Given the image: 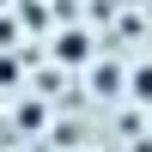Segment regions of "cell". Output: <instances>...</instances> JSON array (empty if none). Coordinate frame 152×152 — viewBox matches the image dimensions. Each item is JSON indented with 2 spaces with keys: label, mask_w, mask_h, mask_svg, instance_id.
Instances as JSON below:
<instances>
[{
  "label": "cell",
  "mask_w": 152,
  "mask_h": 152,
  "mask_svg": "<svg viewBox=\"0 0 152 152\" xmlns=\"http://www.w3.org/2000/svg\"><path fill=\"white\" fill-rule=\"evenodd\" d=\"M55 55H61V61H85V55H91V43H85V31H61Z\"/></svg>",
  "instance_id": "cell-1"
},
{
  "label": "cell",
  "mask_w": 152,
  "mask_h": 152,
  "mask_svg": "<svg viewBox=\"0 0 152 152\" xmlns=\"http://www.w3.org/2000/svg\"><path fill=\"white\" fill-rule=\"evenodd\" d=\"M0 6H6V0H0Z\"/></svg>",
  "instance_id": "cell-3"
},
{
  "label": "cell",
  "mask_w": 152,
  "mask_h": 152,
  "mask_svg": "<svg viewBox=\"0 0 152 152\" xmlns=\"http://www.w3.org/2000/svg\"><path fill=\"white\" fill-rule=\"evenodd\" d=\"M128 91L140 97V104L152 110V61H140V67H134V79H128Z\"/></svg>",
  "instance_id": "cell-2"
}]
</instances>
